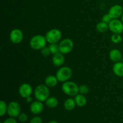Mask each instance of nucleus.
Returning a JSON list of instances; mask_svg holds the SVG:
<instances>
[{"instance_id":"6","label":"nucleus","mask_w":123,"mask_h":123,"mask_svg":"<svg viewBox=\"0 0 123 123\" xmlns=\"http://www.w3.org/2000/svg\"><path fill=\"white\" fill-rule=\"evenodd\" d=\"M74 47L73 42L70 38H64L59 44L60 52L62 54H69Z\"/></svg>"},{"instance_id":"5","label":"nucleus","mask_w":123,"mask_h":123,"mask_svg":"<svg viewBox=\"0 0 123 123\" xmlns=\"http://www.w3.org/2000/svg\"><path fill=\"white\" fill-rule=\"evenodd\" d=\"M46 40L49 44L57 43L62 37V33L58 29L54 28L46 32L45 35Z\"/></svg>"},{"instance_id":"32","label":"nucleus","mask_w":123,"mask_h":123,"mask_svg":"<svg viewBox=\"0 0 123 123\" xmlns=\"http://www.w3.org/2000/svg\"><path fill=\"white\" fill-rule=\"evenodd\" d=\"M121 21H122V22L123 23V15L121 16Z\"/></svg>"},{"instance_id":"12","label":"nucleus","mask_w":123,"mask_h":123,"mask_svg":"<svg viewBox=\"0 0 123 123\" xmlns=\"http://www.w3.org/2000/svg\"><path fill=\"white\" fill-rule=\"evenodd\" d=\"M30 108L31 113L35 114V115H37L43 112V109H44V105L43 104V102L36 100L34 102H32Z\"/></svg>"},{"instance_id":"3","label":"nucleus","mask_w":123,"mask_h":123,"mask_svg":"<svg viewBox=\"0 0 123 123\" xmlns=\"http://www.w3.org/2000/svg\"><path fill=\"white\" fill-rule=\"evenodd\" d=\"M62 91L69 96H76L79 94V86L76 83L72 81L65 82L61 86Z\"/></svg>"},{"instance_id":"20","label":"nucleus","mask_w":123,"mask_h":123,"mask_svg":"<svg viewBox=\"0 0 123 123\" xmlns=\"http://www.w3.org/2000/svg\"><path fill=\"white\" fill-rule=\"evenodd\" d=\"M96 30L101 33H104L109 30V24L103 22H100L96 25Z\"/></svg>"},{"instance_id":"25","label":"nucleus","mask_w":123,"mask_h":123,"mask_svg":"<svg viewBox=\"0 0 123 123\" xmlns=\"http://www.w3.org/2000/svg\"><path fill=\"white\" fill-rule=\"evenodd\" d=\"M41 54L44 56H48L50 54H51L49 46H45L43 49H41Z\"/></svg>"},{"instance_id":"18","label":"nucleus","mask_w":123,"mask_h":123,"mask_svg":"<svg viewBox=\"0 0 123 123\" xmlns=\"http://www.w3.org/2000/svg\"><path fill=\"white\" fill-rule=\"evenodd\" d=\"M76 102L74 99H73L72 98H68L65 100L64 106L65 109L67 111H72L75 108Z\"/></svg>"},{"instance_id":"29","label":"nucleus","mask_w":123,"mask_h":123,"mask_svg":"<svg viewBox=\"0 0 123 123\" xmlns=\"http://www.w3.org/2000/svg\"><path fill=\"white\" fill-rule=\"evenodd\" d=\"M2 123H17V121L14 119V118L10 117L8 118H7L6 120H4Z\"/></svg>"},{"instance_id":"9","label":"nucleus","mask_w":123,"mask_h":123,"mask_svg":"<svg viewBox=\"0 0 123 123\" xmlns=\"http://www.w3.org/2000/svg\"><path fill=\"white\" fill-rule=\"evenodd\" d=\"M10 39L14 44H19L24 39V34L20 30L15 28L11 31L10 34Z\"/></svg>"},{"instance_id":"2","label":"nucleus","mask_w":123,"mask_h":123,"mask_svg":"<svg viewBox=\"0 0 123 123\" xmlns=\"http://www.w3.org/2000/svg\"><path fill=\"white\" fill-rule=\"evenodd\" d=\"M45 36L42 35H36L31 38L30 45L34 50H41L46 46L47 43Z\"/></svg>"},{"instance_id":"10","label":"nucleus","mask_w":123,"mask_h":123,"mask_svg":"<svg viewBox=\"0 0 123 123\" xmlns=\"http://www.w3.org/2000/svg\"><path fill=\"white\" fill-rule=\"evenodd\" d=\"M108 14L110 15L112 19H118L123 15V8L120 5H114L109 8V11H108Z\"/></svg>"},{"instance_id":"27","label":"nucleus","mask_w":123,"mask_h":123,"mask_svg":"<svg viewBox=\"0 0 123 123\" xmlns=\"http://www.w3.org/2000/svg\"><path fill=\"white\" fill-rule=\"evenodd\" d=\"M112 19L111 18V17L110 15L108 13V14H105L104 16H103V17H102V21L103 22H105L106 23V24H109V23L111 21Z\"/></svg>"},{"instance_id":"26","label":"nucleus","mask_w":123,"mask_h":123,"mask_svg":"<svg viewBox=\"0 0 123 123\" xmlns=\"http://www.w3.org/2000/svg\"><path fill=\"white\" fill-rule=\"evenodd\" d=\"M18 118H19V120L21 123H25L28 120V115H26L25 113H20V115L18 117Z\"/></svg>"},{"instance_id":"30","label":"nucleus","mask_w":123,"mask_h":123,"mask_svg":"<svg viewBox=\"0 0 123 123\" xmlns=\"http://www.w3.org/2000/svg\"><path fill=\"white\" fill-rule=\"evenodd\" d=\"M25 99H26V102H28V103H31L32 102V98L31 96H29V97H26Z\"/></svg>"},{"instance_id":"1","label":"nucleus","mask_w":123,"mask_h":123,"mask_svg":"<svg viewBox=\"0 0 123 123\" xmlns=\"http://www.w3.org/2000/svg\"><path fill=\"white\" fill-rule=\"evenodd\" d=\"M50 92L49 87L44 84H40L36 86L34 90V96L36 100L42 102H46L49 97Z\"/></svg>"},{"instance_id":"28","label":"nucleus","mask_w":123,"mask_h":123,"mask_svg":"<svg viewBox=\"0 0 123 123\" xmlns=\"http://www.w3.org/2000/svg\"><path fill=\"white\" fill-rule=\"evenodd\" d=\"M42 122L43 121H42V118L40 117H35L31 119L30 123H42Z\"/></svg>"},{"instance_id":"7","label":"nucleus","mask_w":123,"mask_h":123,"mask_svg":"<svg viewBox=\"0 0 123 123\" xmlns=\"http://www.w3.org/2000/svg\"><path fill=\"white\" fill-rule=\"evenodd\" d=\"M109 30L113 34H120L123 32V23L118 19H112L109 23Z\"/></svg>"},{"instance_id":"13","label":"nucleus","mask_w":123,"mask_h":123,"mask_svg":"<svg viewBox=\"0 0 123 123\" xmlns=\"http://www.w3.org/2000/svg\"><path fill=\"white\" fill-rule=\"evenodd\" d=\"M109 56L111 60L115 62L121 61V58L123 57L122 54L120 50L117 49H114L111 50Z\"/></svg>"},{"instance_id":"16","label":"nucleus","mask_w":123,"mask_h":123,"mask_svg":"<svg viewBox=\"0 0 123 123\" xmlns=\"http://www.w3.org/2000/svg\"><path fill=\"white\" fill-rule=\"evenodd\" d=\"M58 82V80L56 75H49L46 78L44 84L48 87H55L57 85Z\"/></svg>"},{"instance_id":"11","label":"nucleus","mask_w":123,"mask_h":123,"mask_svg":"<svg viewBox=\"0 0 123 123\" xmlns=\"http://www.w3.org/2000/svg\"><path fill=\"white\" fill-rule=\"evenodd\" d=\"M32 93V88L30 84L24 83L19 86V94L22 98H26V97L31 96Z\"/></svg>"},{"instance_id":"24","label":"nucleus","mask_w":123,"mask_h":123,"mask_svg":"<svg viewBox=\"0 0 123 123\" xmlns=\"http://www.w3.org/2000/svg\"><path fill=\"white\" fill-rule=\"evenodd\" d=\"M90 89L88 86L85 85H82L79 86V93L81 94H86L88 93Z\"/></svg>"},{"instance_id":"21","label":"nucleus","mask_w":123,"mask_h":123,"mask_svg":"<svg viewBox=\"0 0 123 123\" xmlns=\"http://www.w3.org/2000/svg\"><path fill=\"white\" fill-rule=\"evenodd\" d=\"M8 105L3 100L0 101V116L3 117L7 112Z\"/></svg>"},{"instance_id":"17","label":"nucleus","mask_w":123,"mask_h":123,"mask_svg":"<svg viewBox=\"0 0 123 123\" xmlns=\"http://www.w3.org/2000/svg\"><path fill=\"white\" fill-rule=\"evenodd\" d=\"M74 100H75L76 104L79 107H83L85 106L87 103V100L84 94H78L76 96H74Z\"/></svg>"},{"instance_id":"8","label":"nucleus","mask_w":123,"mask_h":123,"mask_svg":"<svg viewBox=\"0 0 123 123\" xmlns=\"http://www.w3.org/2000/svg\"><path fill=\"white\" fill-rule=\"evenodd\" d=\"M7 113L11 117H18L20 114V105L16 102H11L7 106Z\"/></svg>"},{"instance_id":"31","label":"nucleus","mask_w":123,"mask_h":123,"mask_svg":"<svg viewBox=\"0 0 123 123\" xmlns=\"http://www.w3.org/2000/svg\"><path fill=\"white\" fill-rule=\"evenodd\" d=\"M48 123H58L56 121H49Z\"/></svg>"},{"instance_id":"14","label":"nucleus","mask_w":123,"mask_h":123,"mask_svg":"<svg viewBox=\"0 0 123 123\" xmlns=\"http://www.w3.org/2000/svg\"><path fill=\"white\" fill-rule=\"evenodd\" d=\"M65 61V58L64 56V54L62 53L59 52L58 54L54 55L52 58V62L54 66H61L64 64Z\"/></svg>"},{"instance_id":"22","label":"nucleus","mask_w":123,"mask_h":123,"mask_svg":"<svg viewBox=\"0 0 123 123\" xmlns=\"http://www.w3.org/2000/svg\"><path fill=\"white\" fill-rule=\"evenodd\" d=\"M49 49H50V53L52 55H55V54L60 52L59 44H58L57 43H52V44H50L49 46Z\"/></svg>"},{"instance_id":"4","label":"nucleus","mask_w":123,"mask_h":123,"mask_svg":"<svg viewBox=\"0 0 123 123\" xmlns=\"http://www.w3.org/2000/svg\"><path fill=\"white\" fill-rule=\"evenodd\" d=\"M72 70L68 67H61L56 73V76L59 82H65L69 80L72 76Z\"/></svg>"},{"instance_id":"19","label":"nucleus","mask_w":123,"mask_h":123,"mask_svg":"<svg viewBox=\"0 0 123 123\" xmlns=\"http://www.w3.org/2000/svg\"><path fill=\"white\" fill-rule=\"evenodd\" d=\"M46 105L49 108H55L58 105V100L55 97H49L45 102Z\"/></svg>"},{"instance_id":"23","label":"nucleus","mask_w":123,"mask_h":123,"mask_svg":"<svg viewBox=\"0 0 123 123\" xmlns=\"http://www.w3.org/2000/svg\"><path fill=\"white\" fill-rule=\"evenodd\" d=\"M111 39L112 42L115 44H118L121 43L123 40L122 37L120 34H113L112 36L111 37Z\"/></svg>"},{"instance_id":"33","label":"nucleus","mask_w":123,"mask_h":123,"mask_svg":"<svg viewBox=\"0 0 123 123\" xmlns=\"http://www.w3.org/2000/svg\"><path fill=\"white\" fill-rule=\"evenodd\" d=\"M121 62H123V57H122V58H121Z\"/></svg>"},{"instance_id":"15","label":"nucleus","mask_w":123,"mask_h":123,"mask_svg":"<svg viewBox=\"0 0 123 123\" xmlns=\"http://www.w3.org/2000/svg\"><path fill=\"white\" fill-rule=\"evenodd\" d=\"M112 70L116 76L118 77H123V62L121 61L115 62L113 66Z\"/></svg>"}]
</instances>
